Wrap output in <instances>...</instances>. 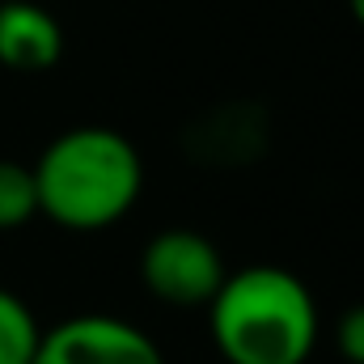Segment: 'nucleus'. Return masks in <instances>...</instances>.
<instances>
[{"label":"nucleus","mask_w":364,"mask_h":364,"mask_svg":"<svg viewBox=\"0 0 364 364\" xmlns=\"http://www.w3.org/2000/svg\"><path fill=\"white\" fill-rule=\"evenodd\" d=\"M225 275H229L225 255L199 229H161L140 250L144 288L170 309H208Z\"/></svg>","instance_id":"7ed1b4c3"},{"label":"nucleus","mask_w":364,"mask_h":364,"mask_svg":"<svg viewBox=\"0 0 364 364\" xmlns=\"http://www.w3.org/2000/svg\"><path fill=\"white\" fill-rule=\"evenodd\" d=\"M38 216V191H34V170L21 161L0 157V233H13Z\"/></svg>","instance_id":"0eeeda50"},{"label":"nucleus","mask_w":364,"mask_h":364,"mask_svg":"<svg viewBox=\"0 0 364 364\" xmlns=\"http://www.w3.org/2000/svg\"><path fill=\"white\" fill-rule=\"evenodd\" d=\"M348 9H352V17L364 26V0H348Z\"/></svg>","instance_id":"1a4fd4ad"},{"label":"nucleus","mask_w":364,"mask_h":364,"mask_svg":"<svg viewBox=\"0 0 364 364\" xmlns=\"http://www.w3.org/2000/svg\"><path fill=\"white\" fill-rule=\"evenodd\" d=\"M208 331L225 364H305L318 348V301L288 267L229 272L208 301Z\"/></svg>","instance_id":"f03ea898"},{"label":"nucleus","mask_w":364,"mask_h":364,"mask_svg":"<svg viewBox=\"0 0 364 364\" xmlns=\"http://www.w3.org/2000/svg\"><path fill=\"white\" fill-rule=\"evenodd\" d=\"M38 339L43 326L34 309L13 288H0V364H30L38 352Z\"/></svg>","instance_id":"423d86ee"},{"label":"nucleus","mask_w":364,"mask_h":364,"mask_svg":"<svg viewBox=\"0 0 364 364\" xmlns=\"http://www.w3.org/2000/svg\"><path fill=\"white\" fill-rule=\"evenodd\" d=\"M335 348L348 364H364V305L348 309L335 326Z\"/></svg>","instance_id":"6e6552de"},{"label":"nucleus","mask_w":364,"mask_h":364,"mask_svg":"<svg viewBox=\"0 0 364 364\" xmlns=\"http://www.w3.org/2000/svg\"><path fill=\"white\" fill-rule=\"evenodd\" d=\"M64 55V30L51 9L34 0L0 4V64L9 73H47Z\"/></svg>","instance_id":"39448f33"},{"label":"nucleus","mask_w":364,"mask_h":364,"mask_svg":"<svg viewBox=\"0 0 364 364\" xmlns=\"http://www.w3.org/2000/svg\"><path fill=\"white\" fill-rule=\"evenodd\" d=\"M30 364H166V356L127 318L77 314L43 331Z\"/></svg>","instance_id":"20e7f679"},{"label":"nucleus","mask_w":364,"mask_h":364,"mask_svg":"<svg viewBox=\"0 0 364 364\" xmlns=\"http://www.w3.org/2000/svg\"><path fill=\"white\" fill-rule=\"evenodd\" d=\"M30 170L38 216L68 233H102L119 225L144 191V161L136 144L97 123L60 132Z\"/></svg>","instance_id":"f257e3e1"}]
</instances>
